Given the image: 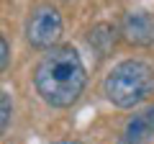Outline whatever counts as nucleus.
<instances>
[{"instance_id": "2", "label": "nucleus", "mask_w": 154, "mask_h": 144, "mask_svg": "<svg viewBox=\"0 0 154 144\" xmlns=\"http://www.w3.org/2000/svg\"><path fill=\"white\" fill-rule=\"evenodd\" d=\"M103 93L116 108H136L154 95V67L144 59H123L105 75Z\"/></svg>"}, {"instance_id": "4", "label": "nucleus", "mask_w": 154, "mask_h": 144, "mask_svg": "<svg viewBox=\"0 0 154 144\" xmlns=\"http://www.w3.org/2000/svg\"><path fill=\"white\" fill-rule=\"evenodd\" d=\"M123 39L134 46H154V13L131 11L121 23Z\"/></svg>"}, {"instance_id": "6", "label": "nucleus", "mask_w": 154, "mask_h": 144, "mask_svg": "<svg viewBox=\"0 0 154 144\" xmlns=\"http://www.w3.org/2000/svg\"><path fill=\"white\" fill-rule=\"evenodd\" d=\"M11 116H13V100L5 90H0V136L11 126Z\"/></svg>"}, {"instance_id": "5", "label": "nucleus", "mask_w": 154, "mask_h": 144, "mask_svg": "<svg viewBox=\"0 0 154 144\" xmlns=\"http://www.w3.org/2000/svg\"><path fill=\"white\" fill-rule=\"evenodd\" d=\"M154 139V105H146L144 111L134 113V118L126 124L118 144H152Z\"/></svg>"}, {"instance_id": "7", "label": "nucleus", "mask_w": 154, "mask_h": 144, "mask_svg": "<svg viewBox=\"0 0 154 144\" xmlns=\"http://www.w3.org/2000/svg\"><path fill=\"white\" fill-rule=\"evenodd\" d=\"M8 62H11V46H8L5 36H3V33H0V75H3V72H5Z\"/></svg>"}, {"instance_id": "1", "label": "nucleus", "mask_w": 154, "mask_h": 144, "mask_svg": "<svg viewBox=\"0 0 154 144\" xmlns=\"http://www.w3.org/2000/svg\"><path fill=\"white\" fill-rule=\"evenodd\" d=\"M85 83H88V72L82 57L69 44L49 49L33 70L36 93L51 108H69L82 95Z\"/></svg>"}, {"instance_id": "3", "label": "nucleus", "mask_w": 154, "mask_h": 144, "mask_svg": "<svg viewBox=\"0 0 154 144\" xmlns=\"http://www.w3.org/2000/svg\"><path fill=\"white\" fill-rule=\"evenodd\" d=\"M62 16L51 3H41L36 5L31 13H28L26 21V41L33 46V49H54L57 41L62 36Z\"/></svg>"}, {"instance_id": "8", "label": "nucleus", "mask_w": 154, "mask_h": 144, "mask_svg": "<svg viewBox=\"0 0 154 144\" xmlns=\"http://www.w3.org/2000/svg\"><path fill=\"white\" fill-rule=\"evenodd\" d=\"M57 144H80V142H57Z\"/></svg>"}]
</instances>
